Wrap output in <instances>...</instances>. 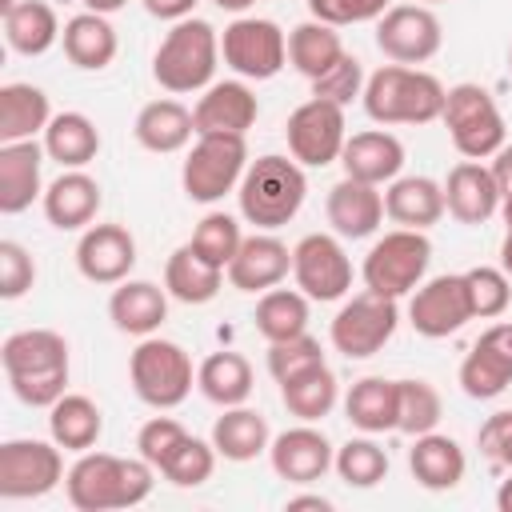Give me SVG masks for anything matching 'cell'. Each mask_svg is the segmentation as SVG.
<instances>
[{
    "label": "cell",
    "instance_id": "obj_37",
    "mask_svg": "<svg viewBox=\"0 0 512 512\" xmlns=\"http://www.w3.org/2000/svg\"><path fill=\"white\" fill-rule=\"evenodd\" d=\"M52 120L48 96L36 84H4L0 88V144L32 140Z\"/></svg>",
    "mask_w": 512,
    "mask_h": 512
},
{
    "label": "cell",
    "instance_id": "obj_59",
    "mask_svg": "<svg viewBox=\"0 0 512 512\" xmlns=\"http://www.w3.org/2000/svg\"><path fill=\"white\" fill-rule=\"evenodd\" d=\"M500 268H504L508 280H512V232H504V240H500Z\"/></svg>",
    "mask_w": 512,
    "mask_h": 512
},
{
    "label": "cell",
    "instance_id": "obj_49",
    "mask_svg": "<svg viewBox=\"0 0 512 512\" xmlns=\"http://www.w3.org/2000/svg\"><path fill=\"white\" fill-rule=\"evenodd\" d=\"M312 96L332 100V104H340V108H348L356 96H364V68H360V60L344 52L324 76L312 80Z\"/></svg>",
    "mask_w": 512,
    "mask_h": 512
},
{
    "label": "cell",
    "instance_id": "obj_32",
    "mask_svg": "<svg viewBox=\"0 0 512 512\" xmlns=\"http://www.w3.org/2000/svg\"><path fill=\"white\" fill-rule=\"evenodd\" d=\"M60 40H64V56H68L76 68H84V72H100V68H108V64L116 60V28H112L108 16H100V12H80V16H72V20L64 24Z\"/></svg>",
    "mask_w": 512,
    "mask_h": 512
},
{
    "label": "cell",
    "instance_id": "obj_29",
    "mask_svg": "<svg viewBox=\"0 0 512 512\" xmlns=\"http://www.w3.org/2000/svg\"><path fill=\"white\" fill-rule=\"evenodd\" d=\"M108 316L128 336H152L168 320V296L152 280H120L108 300Z\"/></svg>",
    "mask_w": 512,
    "mask_h": 512
},
{
    "label": "cell",
    "instance_id": "obj_39",
    "mask_svg": "<svg viewBox=\"0 0 512 512\" xmlns=\"http://www.w3.org/2000/svg\"><path fill=\"white\" fill-rule=\"evenodd\" d=\"M196 388L220 408H236L252 396V364L240 352H212L196 368Z\"/></svg>",
    "mask_w": 512,
    "mask_h": 512
},
{
    "label": "cell",
    "instance_id": "obj_60",
    "mask_svg": "<svg viewBox=\"0 0 512 512\" xmlns=\"http://www.w3.org/2000/svg\"><path fill=\"white\" fill-rule=\"evenodd\" d=\"M216 8H224V12H244V8H252L256 0H212Z\"/></svg>",
    "mask_w": 512,
    "mask_h": 512
},
{
    "label": "cell",
    "instance_id": "obj_44",
    "mask_svg": "<svg viewBox=\"0 0 512 512\" xmlns=\"http://www.w3.org/2000/svg\"><path fill=\"white\" fill-rule=\"evenodd\" d=\"M400 388V416H396V432L404 436H424L436 432L440 416H444V400L428 380H396Z\"/></svg>",
    "mask_w": 512,
    "mask_h": 512
},
{
    "label": "cell",
    "instance_id": "obj_25",
    "mask_svg": "<svg viewBox=\"0 0 512 512\" xmlns=\"http://www.w3.org/2000/svg\"><path fill=\"white\" fill-rule=\"evenodd\" d=\"M380 220H384V196H380L376 184L344 176L340 184L328 188V224H332L336 236L364 240L380 228Z\"/></svg>",
    "mask_w": 512,
    "mask_h": 512
},
{
    "label": "cell",
    "instance_id": "obj_28",
    "mask_svg": "<svg viewBox=\"0 0 512 512\" xmlns=\"http://www.w3.org/2000/svg\"><path fill=\"white\" fill-rule=\"evenodd\" d=\"M408 468H412V480L428 492H448L464 480V448L444 436V432H424L416 436V444L408 448Z\"/></svg>",
    "mask_w": 512,
    "mask_h": 512
},
{
    "label": "cell",
    "instance_id": "obj_40",
    "mask_svg": "<svg viewBox=\"0 0 512 512\" xmlns=\"http://www.w3.org/2000/svg\"><path fill=\"white\" fill-rule=\"evenodd\" d=\"M336 396H340V388H336V376H332L328 364H312V368H304V372L280 380V400H284V408H288L296 420H308V424L324 420V416L336 408Z\"/></svg>",
    "mask_w": 512,
    "mask_h": 512
},
{
    "label": "cell",
    "instance_id": "obj_46",
    "mask_svg": "<svg viewBox=\"0 0 512 512\" xmlns=\"http://www.w3.org/2000/svg\"><path fill=\"white\" fill-rule=\"evenodd\" d=\"M216 444L208 440H196V436H188L172 456H168V464L160 468L164 472V480L168 484H176V488H200L208 476H212V468H216Z\"/></svg>",
    "mask_w": 512,
    "mask_h": 512
},
{
    "label": "cell",
    "instance_id": "obj_58",
    "mask_svg": "<svg viewBox=\"0 0 512 512\" xmlns=\"http://www.w3.org/2000/svg\"><path fill=\"white\" fill-rule=\"evenodd\" d=\"M496 508H500V512H512V476L496 488Z\"/></svg>",
    "mask_w": 512,
    "mask_h": 512
},
{
    "label": "cell",
    "instance_id": "obj_26",
    "mask_svg": "<svg viewBox=\"0 0 512 512\" xmlns=\"http://www.w3.org/2000/svg\"><path fill=\"white\" fill-rule=\"evenodd\" d=\"M44 148L36 140H12L0 144V212L16 216L24 208H32L40 192V164H44Z\"/></svg>",
    "mask_w": 512,
    "mask_h": 512
},
{
    "label": "cell",
    "instance_id": "obj_7",
    "mask_svg": "<svg viewBox=\"0 0 512 512\" xmlns=\"http://www.w3.org/2000/svg\"><path fill=\"white\" fill-rule=\"evenodd\" d=\"M440 120H444V128H448V136L464 160H488L504 148V136H508L504 116H500L492 92L480 84L448 88Z\"/></svg>",
    "mask_w": 512,
    "mask_h": 512
},
{
    "label": "cell",
    "instance_id": "obj_19",
    "mask_svg": "<svg viewBox=\"0 0 512 512\" xmlns=\"http://www.w3.org/2000/svg\"><path fill=\"white\" fill-rule=\"evenodd\" d=\"M268 460H272V472L280 480H288V484H312V480H320L332 468L336 452H332L328 436L304 420V424L280 432L268 444Z\"/></svg>",
    "mask_w": 512,
    "mask_h": 512
},
{
    "label": "cell",
    "instance_id": "obj_9",
    "mask_svg": "<svg viewBox=\"0 0 512 512\" xmlns=\"http://www.w3.org/2000/svg\"><path fill=\"white\" fill-rule=\"evenodd\" d=\"M428 260H432L428 236L416 232V228H396V232H384L368 248L360 276H364V288L400 300V296L420 288V280L428 272Z\"/></svg>",
    "mask_w": 512,
    "mask_h": 512
},
{
    "label": "cell",
    "instance_id": "obj_52",
    "mask_svg": "<svg viewBox=\"0 0 512 512\" xmlns=\"http://www.w3.org/2000/svg\"><path fill=\"white\" fill-rule=\"evenodd\" d=\"M32 284H36V264H32L28 248L16 244V240H0V296L16 300Z\"/></svg>",
    "mask_w": 512,
    "mask_h": 512
},
{
    "label": "cell",
    "instance_id": "obj_30",
    "mask_svg": "<svg viewBox=\"0 0 512 512\" xmlns=\"http://www.w3.org/2000/svg\"><path fill=\"white\" fill-rule=\"evenodd\" d=\"M344 412L352 420V428L376 436V432H396V416H400V388L396 380L384 376H364L348 388L344 396Z\"/></svg>",
    "mask_w": 512,
    "mask_h": 512
},
{
    "label": "cell",
    "instance_id": "obj_53",
    "mask_svg": "<svg viewBox=\"0 0 512 512\" xmlns=\"http://www.w3.org/2000/svg\"><path fill=\"white\" fill-rule=\"evenodd\" d=\"M476 448L492 468H508L512 472V408L492 412L480 432H476Z\"/></svg>",
    "mask_w": 512,
    "mask_h": 512
},
{
    "label": "cell",
    "instance_id": "obj_23",
    "mask_svg": "<svg viewBox=\"0 0 512 512\" xmlns=\"http://www.w3.org/2000/svg\"><path fill=\"white\" fill-rule=\"evenodd\" d=\"M444 204L460 224H488L500 212V188L492 168L480 160H460L444 180Z\"/></svg>",
    "mask_w": 512,
    "mask_h": 512
},
{
    "label": "cell",
    "instance_id": "obj_4",
    "mask_svg": "<svg viewBox=\"0 0 512 512\" xmlns=\"http://www.w3.org/2000/svg\"><path fill=\"white\" fill-rule=\"evenodd\" d=\"M308 196V180H304V168L288 156H260L244 168L240 176V188H236V200H240V216L264 232L272 228H284L300 204Z\"/></svg>",
    "mask_w": 512,
    "mask_h": 512
},
{
    "label": "cell",
    "instance_id": "obj_12",
    "mask_svg": "<svg viewBox=\"0 0 512 512\" xmlns=\"http://www.w3.org/2000/svg\"><path fill=\"white\" fill-rule=\"evenodd\" d=\"M64 480V456L52 440H4L0 444V496L36 500Z\"/></svg>",
    "mask_w": 512,
    "mask_h": 512
},
{
    "label": "cell",
    "instance_id": "obj_62",
    "mask_svg": "<svg viewBox=\"0 0 512 512\" xmlns=\"http://www.w3.org/2000/svg\"><path fill=\"white\" fill-rule=\"evenodd\" d=\"M20 0H0V12H8V8H16Z\"/></svg>",
    "mask_w": 512,
    "mask_h": 512
},
{
    "label": "cell",
    "instance_id": "obj_8",
    "mask_svg": "<svg viewBox=\"0 0 512 512\" xmlns=\"http://www.w3.org/2000/svg\"><path fill=\"white\" fill-rule=\"evenodd\" d=\"M244 168H248L244 136H228V132L196 136V144H192V152H188V160L180 168L184 196L196 200V204H216L232 188H240Z\"/></svg>",
    "mask_w": 512,
    "mask_h": 512
},
{
    "label": "cell",
    "instance_id": "obj_14",
    "mask_svg": "<svg viewBox=\"0 0 512 512\" xmlns=\"http://www.w3.org/2000/svg\"><path fill=\"white\" fill-rule=\"evenodd\" d=\"M444 28L428 4H392L376 20V48L392 64H424L440 52Z\"/></svg>",
    "mask_w": 512,
    "mask_h": 512
},
{
    "label": "cell",
    "instance_id": "obj_61",
    "mask_svg": "<svg viewBox=\"0 0 512 512\" xmlns=\"http://www.w3.org/2000/svg\"><path fill=\"white\" fill-rule=\"evenodd\" d=\"M500 216H504V228L512 232V196H504V200H500Z\"/></svg>",
    "mask_w": 512,
    "mask_h": 512
},
{
    "label": "cell",
    "instance_id": "obj_54",
    "mask_svg": "<svg viewBox=\"0 0 512 512\" xmlns=\"http://www.w3.org/2000/svg\"><path fill=\"white\" fill-rule=\"evenodd\" d=\"M200 0H144V8H148V16H156V20H188L192 16V8H196Z\"/></svg>",
    "mask_w": 512,
    "mask_h": 512
},
{
    "label": "cell",
    "instance_id": "obj_24",
    "mask_svg": "<svg viewBox=\"0 0 512 512\" xmlns=\"http://www.w3.org/2000/svg\"><path fill=\"white\" fill-rule=\"evenodd\" d=\"M44 216L52 228L60 232H76V228H88L100 212V184L84 172V168H68L60 172L48 188H44Z\"/></svg>",
    "mask_w": 512,
    "mask_h": 512
},
{
    "label": "cell",
    "instance_id": "obj_22",
    "mask_svg": "<svg viewBox=\"0 0 512 512\" xmlns=\"http://www.w3.org/2000/svg\"><path fill=\"white\" fill-rule=\"evenodd\" d=\"M340 164H344V176L380 188V184H392L400 176V168H404V144L392 132H384V128L352 132L344 140Z\"/></svg>",
    "mask_w": 512,
    "mask_h": 512
},
{
    "label": "cell",
    "instance_id": "obj_42",
    "mask_svg": "<svg viewBox=\"0 0 512 512\" xmlns=\"http://www.w3.org/2000/svg\"><path fill=\"white\" fill-rule=\"evenodd\" d=\"M256 332L268 344L308 332V296L300 288H268L256 304Z\"/></svg>",
    "mask_w": 512,
    "mask_h": 512
},
{
    "label": "cell",
    "instance_id": "obj_64",
    "mask_svg": "<svg viewBox=\"0 0 512 512\" xmlns=\"http://www.w3.org/2000/svg\"><path fill=\"white\" fill-rule=\"evenodd\" d=\"M424 4H440V0H424Z\"/></svg>",
    "mask_w": 512,
    "mask_h": 512
},
{
    "label": "cell",
    "instance_id": "obj_51",
    "mask_svg": "<svg viewBox=\"0 0 512 512\" xmlns=\"http://www.w3.org/2000/svg\"><path fill=\"white\" fill-rule=\"evenodd\" d=\"M388 8H392V0H308L312 20H324V24H332V28L380 20Z\"/></svg>",
    "mask_w": 512,
    "mask_h": 512
},
{
    "label": "cell",
    "instance_id": "obj_41",
    "mask_svg": "<svg viewBox=\"0 0 512 512\" xmlns=\"http://www.w3.org/2000/svg\"><path fill=\"white\" fill-rule=\"evenodd\" d=\"M340 56H344V40H340V32H336L332 24H324V20H304V24H296V28L288 32V60H292V68H296L300 76H308V80L324 76Z\"/></svg>",
    "mask_w": 512,
    "mask_h": 512
},
{
    "label": "cell",
    "instance_id": "obj_48",
    "mask_svg": "<svg viewBox=\"0 0 512 512\" xmlns=\"http://www.w3.org/2000/svg\"><path fill=\"white\" fill-rule=\"evenodd\" d=\"M312 364H324V352H320V340L308 336V332L268 344V372H272L276 384L296 376V372H304V368H312Z\"/></svg>",
    "mask_w": 512,
    "mask_h": 512
},
{
    "label": "cell",
    "instance_id": "obj_13",
    "mask_svg": "<svg viewBox=\"0 0 512 512\" xmlns=\"http://www.w3.org/2000/svg\"><path fill=\"white\" fill-rule=\"evenodd\" d=\"M288 152L296 164L304 168H324L332 160H340L344 140H348V124H344V108L332 100H304L292 116H288Z\"/></svg>",
    "mask_w": 512,
    "mask_h": 512
},
{
    "label": "cell",
    "instance_id": "obj_18",
    "mask_svg": "<svg viewBox=\"0 0 512 512\" xmlns=\"http://www.w3.org/2000/svg\"><path fill=\"white\" fill-rule=\"evenodd\" d=\"M76 268L92 284H120L136 268V240L124 224H88L76 244Z\"/></svg>",
    "mask_w": 512,
    "mask_h": 512
},
{
    "label": "cell",
    "instance_id": "obj_5",
    "mask_svg": "<svg viewBox=\"0 0 512 512\" xmlns=\"http://www.w3.org/2000/svg\"><path fill=\"white\" fill-rule=\"evenodd\" d=\"M216 60H220L216 28L200 16H188V20H176L172 32L160 40V48L152 56V76L164 92H176V96L200 92L212 84Z\"/></svg>",
    "mask_w": 512,
    "mask_h": 512
},
{
    "label": "cell",
    "instance_id": "obj_20",
    "mask_svg": "<svg viewBox=\"0 0 512 512\" xmlns=\"http://www.w3.org/2000/svg\"><path fill=\"white\" fill-rule=\"evenodd\" d=\"M260 116V104L252 96L248 84L240 80H220V84H208L204 96L196 100L192 108V120H196V136H208V132H228V136H244Z\"/></svg>",
    "mask_w": 512,
    "mask_h": 512
},
{
    "label": "cell",
    "instance_id": "obj_11",
    "mask_svg": "<svg viewBox=\"0 0 512 512\" xmlns=\"http://www.w3.org/2000/svg\"><path fill=\"white\" fill-rule=\"evenodd\" d=\"M220 56L244 80H272L284 68V60H288V36L272 20L240 16V20H232L224 28Z\"/></svg>",
    "mask_w": 512,
    "mask_h": 512
},
{
    "label": "cell",
    "instance_id": "obj_50",
    "mask_svg": "<svg viewBox=\"0 0 512 512\" xmlns=\"http://www.w3.org/2000/svg\"><path fill=\"white\" fill-rule=\"evenodd\" d=\"M184 440H188V428H184L180 420H172V416H152V420L136 432V452L160 472V468L168 464V456H172Z\"/></svg>",
    "mask_w": 512,
    "mask_h": 512
},
{
    "label": "cell",
    "instance_id": "obj_34",
    "mask_svg": "<svg viewBox=\"0 0 512 512\" xmlns=\"http://www.w3.org/2000/svg\"><path fill=\"white\" fill-rule=\"evenodd\" d=\"M48 432L64 452H92L100 432H104V416L100 408L80 396V392H64L52 408H48Z\"/></svg>",
    "mask_w": 512,
    "mask_h": 512
},
{
    "label": "cell",
    "instance_id": "obj_1",
    "mask_svg": "<svg viewBox=\"0 0 512 512\" xmlns=\"http://www.w3.org/2000/svg\"><path fill=\"white\" fill-rule=\"evenodd\" d=\"M0 360L16 400L28 408H52L68 388V340L52 328L12 332L0 348Z\"/></svg>",
    "mask_w": 512,
    "mask_h": 512
},
{
    "label": "cell",
    "instance_id": "obj_55",
    "mask_svg": "<svg viewBox=\"0 0 512 512\" xmlns=\"http://www.w3.org/2000/svg\"><path fill=\"white\" fill-rule=\"evenodd\" d=\"M492 180H496V188H500V200L504 196H512V144H504L496 156H492Z\"/></svg>",
    "mask_w": 512,
    "mask_h": 512
},
{
    "label": "cell",
    "instance_id": "obj_27",
    "mask_svg": "<svg viewBox=\"0 0 512 512\" xmlns=\"http://www.w3.org/2000/svg\"><path fill=\"white\" fill-rule=\"evenodd\" d=\"M448 212L444 204V184H436L432 176H396L384 192V216L400 228H432L440 216Z\"/></svg>",
    "mask_w": 512,
    "mask_h": 512
},
{
    "label": "cell",
    "instance_id": "obj_31",
    "mask_svg": "<svg viewBox=\"0 0 512 512\" xmlns=\"http://www.w3.org/2000/svg\"><path fill=\"white\" fill-rule=\"evenodd\" d=\"M132 132H136L140 148L168 156V152H180L196 136V120L180 100H152V104H144L136 112V128Z\"/></svg>",
    "mask_w": 512,
    "mask_h": 512
},
{
    "label": "cell",
    "instance_id": "obj_17",
    "mask_svg": "<svg viewBox=\"0 0 512 512\" xmlns=\"http://www.w3.org/2000/svg\"><path fill=\"white\" fill-rule=\"evenodd\" d=\"M512 384V320H500L480 332L472 352L460 364V388L472 400H496Z\"/></svg>",
    "mask_w": 512,
    "mask_h": 512
},
{
    "label": "cell",
    "instance_id": "obj_10",
    "mask_svg": "<svg viewBox=\"0 0 512 512\" xmlns=\"http://www.w3.org/2000/svg\"><path fill=\"white\" fill-rule=\"evenodd\" d=\"M396 324H400L396 300H392V296H380V292H372V288H364V292H356V296L332 316L328 336H332V348H336L340 356H348V360H368V356H376V352L392 340Z\"/></svg>",
    "mask_w": 512,
    "mask_h": 512
},
{
    "label": "cell",
    "instance_id": "obj_47",
    "mask_svg": "<svg viewBox=\"0 0 512 512\" xmlns=\"http://www.w3.org/2000/svg\"><path fill=\"white\" fill-rule=\"evenodd\" d=\"M464 280H468V296H472V316L492 320L512 304V280L504 268L480 264V268H468Z\"/></svg>",
    "mask_w": 512,
    "mask_h": 512
},
{
    "label": "cell",
    "instance_id": "obj_21",
    "mask_svg": "<svg viewBox=\"0 0 512 512\" xmlns=\"http://www.w3.org/2000/svg\"><path fill=\"white\" fill-rule=\"evenodd\" d=\"M292 272V252L284 240L256 232L240 240V252L228 264V284L236 292H268Z\"/></svg>",
    "mask_w": 512,
    "mask_h": 512
},
{
    "label": "cell",
    "instance_id": "obj_56",
    "mask_svg": "<svg viewBox=\"0 0 512 512\" xmlns=\"http://www.w3.org/2000/svg\"><path fill=\"white\" fill-rule=\"evenodd\" d=\"M304 508H312V512H332V500H328V496H320V492L288 496V512H304Z\"/></svg>",
    "mask_w": 512,
    "mask_h": 512
},
{
    "label": "cell",
    "instance_id": "obj_36",
    "mask_svg": "<svg viewBox=\"0 0 512 512\" xmlns=\"http://www.w3.org/2000/svg\"><path fill=\"white\" fill-rule=\"evenodd\" d=\"M4 40L20 56H44L60 40V20L44 0H20L4 12Z\"/></svg>",
    "mask_w": 512,
    "mask_h": 512
},
{
    "label": "cell",
    "instance_id": "obj_35",
    "mask_svg": "<svg viewBox=\"0 0 512 512\" xmlns=\"http://www.w3.org/2000/svg\"><path fill=\"white\" fill-rule=\"evenodd\" d=\"M212 444H216V452H220L224 460H232V464L256 460V456L272 444L268 420H264L256 408H244V404L224 408V416H216V424H212Z\"/></svg>",
    "mask_w": 512,
    "mask_h": 512
},
{
    "label": "cell",
    "instance_id": "obj_6",
    "mask_svg": "<svg viewBox=\"0 0 512 512\" xmlns=\"http://www.w3.org/2000/svg\"><path fill=\"white\" fill-rule=\"evenodd\" d=\"M128 376H132V392L148 408H160V412L184 404L196 384L192 356L176 340H160V336H140L128 360Z\"/></svg>",
    "mask_w": 512,
    "mask_h": 512
},
{
    "label": "cell",
    "instance_id": "obj_15",
    "mask_svg": "<svg viewBox=\"0 0 512 512\" xmlns=\"http://www.w3.org/2000/svg\"><path fill=\"white\" fill-rule=\"evenodd\" d=\"M292 276L296 288L308 300H340L352 288V260L344 252V244L328 232H308L296 248H292Z\"/></svg>",
    "mask_w": 512,
    "mask_h": 512
},
{
    "label": "cell",
    "instance_id": "obj_33",
    "mask_svg": "<svg viewBox=\"0 0 512 512\" xmlns=\"http://www.w3.org/2000/svg\"><path fill=\"white\" fill-rule=\"evenodd\" d=\"M224 284V268L204 260L192 244H180L164 264V288L180 304H208Z\"/></svg>",
    "mask_w": 512,
    "mask_h": 512
},
{
    "label": "cell",
    "instance_id": "obj_63",
    "mask_svg": "<svg viewBox=\"0 0 512 512\" xmlns=\"http://www.w3.org/2000/svg\"><path fill=\"white\" fill-rule=\"evenodd\" d=\"M508 68H512V48H508Z\"/></svg>",
    "mask_w": 512,
    "mask_h": 512
},
{
    "label": "cell",
    "instance_id": "obj_2",
    "mask_svg": "<svg viewBox=\"0 0 512 512\" xmlns=\"http://www.w3.org/2000/svg\"><path fill=\"white\" fill-rule=\"evenodd\" d=\"M152 464L124 460L112 452H80V460L68 468L64 488L72 508L80 512H108V508H136L152 492Z\"/></svg>",
    "mask_w": 512,
    "mask_h": 512
},
{
    "label": "cell",
    "instance_id": "obj_45",
    "mask_svg": "<svg viewBox=\"0 0 512 512\" xmlns=\"http://www.w3.org/2000/svg\"><path fill=\"white\" fill-rule=\"evenodd\" d=\"M240 224H236V216H228V212H208L200 224H196V232H192V248L204 256V260H212L216 268H224L228 272V264H232V256L240 252Z\"/></svg>",
    "mask_w": 512,
    "mask_h": 512
},
{
    "label": "cell",
    "instance_id": "obj_16",
    "mask_svg": "<svg viewBox=\"0 0 512 512\" xmlns=\"http://www.w3.org/2000/svg\"><path fill=\"white\" fill-rule=\"evenodd\" d=\"M408 320L428 340H444V336L460 332L472 320V296H468L464 272L460 276L456 272L432 276L428 284H420L408 300Z\"/></svg>",
    "mask_w": 512,
    "mask_h": 512
},
{
    "label": "cell",
    "instance_id": "obj_57",
    "mask_svg": "<svg viewBox=\"0 0 512 512\" xmlns=\"http://www.w3.org/2000/svg\"><path fill=\"white\" fill-rule=\"evenodd\" d=\"M128 0H84V8L88 12H100V16H108V12H116V8H124Z\"/></svg>",
    "mask_w": 512,
    "mask_h": 512
},
{
    "label": "cell",
    "instance_id": "obj_38",
    "mask_svg": "<svg viewBox=\"0 0 512 512\" xmlns=\"http://www.w3.org/2000/svg\"><path fill=\"white\" fill-rule=\"evenodd\" d=\"M44 152L60 168H84L100 152V132L84 112H60L44 128Z\"/></svg>",
    "mask_w": 512,
    "mask_h": 512
},
{
    "label": "cell",
    "instance_id": "obj_43",
    "mask_svg": "<svg viewBox=\"0 0 512 512\" xmlns=\"http://www.w3.org/2000/svg\"><path fill=\"white\" fill-rule=\"evenodd\" d=\"M332 468L340 472V480H344L348 488H376V484L388 476V452H384L376 440L356 436V440H348V444L336 448Z\"/></svg>",
    "mask_w": 512,
    "mask_h": 512
},
{
    "label": "cell",
    "instance_id": "obj_3",
    "mask_svg": "<svg viewBox=\"0 0 512 512\" xmlns=\"http://www.w3.org/2000/svg\"><path fill=\"white\" fill-rule=\"evenodd\" d=\"M448 88L412 64H384L364 80V112L376 124H432L444 112Z\"/></svg>",
    "mask_w": 512,
    "mask_h": 512
}]
</instances>
